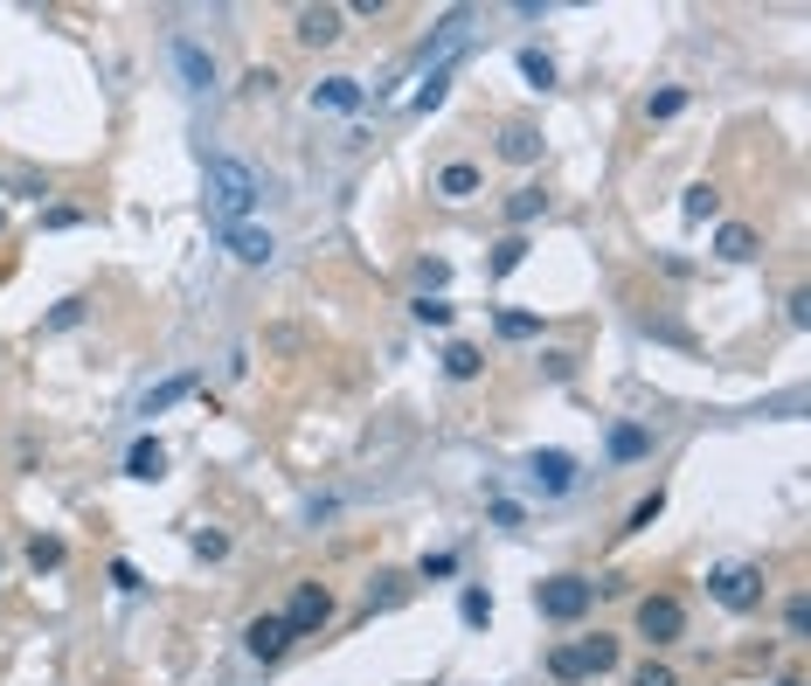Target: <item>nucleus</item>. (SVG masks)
<instances>
[{"label": "nucleus", "instance_id": "obj_1", "mask_svg": "<svg viewBox=\"0 0 811 686\" xmlns=\"http://www.w3.org/2000/svg\"><path fill=\"white\" fill-rule=\"evenodd\" d=\"M257 194H264V181H257L250 160H236V153H209V209H215V229L244 223V215L257 209Z\"/></svg>", "mask_w": 811, "mask_h": 686}, {"label": "nucleus", "instance_id": "obj_2", "mask_svg": "<svg viewBox=\"0 0 811 686\" xmlns=\"http://www.w3.org/2000/svg\"><path fill=\"white\" fill-rule=\"evenodd\" d=\"M589 604H597V583H589V575H548V583H534V610L548 625H583Z\"/></svg>", "mask_w": 811, "mask_h": 686}, {"label": "nucleus", "instance_id": "obj_3", "mask_svg": "<svg viewBox=\"0 0 811 686\" xmlns=\"http://www.w3.org/2000/svg\"><path fill=\"white\" fill-rule=\"evenodd\" d=\"M708 596H714L721 610H756L763 604V569L756 562H721L708 575Z\"/></svg>", "mask_w": 811, "mask_h": 686}, {"label": "nucleus", "instance_id": "obj_4", "mask_svg": "<svg viewBox=\"0 0 811 686\" xmlns=\"http://www.w3.org/2000/svg\"><path fill=\"white\" fill-rule=\"evenodd\" d=\"M639 638L645 645H679V638H687V604H679V596H639Z\"/></svg>", "mask_w": 811, "mask_h": 686}, {"label": "nucleus", "instance_id": "obj_5", "mask_svg": "<svg viewBox=\"0 0 811 686\" xmlns=\"http://www.w3.org/2000/svg\"><path fill=\"white\" fill-rule=\"evenodd\" d=\"M278 617H284L292 638H313V631H326V617H334V596H326V583H299L292 604H284Z\"/></svg>", "mask_w": 811, "mask_h": 686}, {"label": "nucleus", "instance_id": "obj_6", "mask_svg": "<svg viewBox=\"0 0 811 686\" xmlns=\"http://www.w3.org/2000/svg\"><path fill=\"white\" fill-rule=\"evenodd\" d=\"M284 645H292V631H284L278 610H264V617H250V625H244V652L264 659V666H271V659H284Z\"/></svg>", "mask_w": 811, "mask_h": 686}, {"label": "nucleus", "instance_id": "obj_7", "mask_svg": "<svg viewBox=\"0 0 811 686\" xmlns=\"http://www.w3.org/2000/svg\"><path fill=\"white\" fill-rule=\"evenodd\" d=\"M340 29H347V8H299V21H292V35L305 42V49H326V42H340Z\"/></svg>", "mask_w": 811, "mask_h": 686}, {"label": "nucleus", "instance_id": "obj_8", "mask_svg": "<svg viewBox=\"0 0 811 686\" xmlns=\"http://www.w3.org/2000/svg\"><path fill=\"white\" fill-rule=\"evenodd\" d=\"M173 70H181V83H188V91H209V83H215V56L202 49V42L173 35Z\"/></svg>", "mask_w": 811, "mask_h": 686}, {"label": "nucleus", "instance_id": "obj_9", "mask_svg": "<svg viewBox=\"0 0 811 686\" xmlns=\"http://www.w3.org/2000/svg\"><path fill=\"white\" fill-rule=\"evenodd\" d=\"M478 188H486V173H478L472 160H451V167H437V181H430V194H437V202H472Z\"/></svg>", "mask_w": 811, "mask_h": 686}, {"label": "nucleus", "instance_id": "obj_10", "mask_svg": "<svg viewBox=\"0 0 811 686\" xmlns=\"http://www.w3.org/2000/svg\"><path fill=\"white\" fill-rule=\"evenodd\" d=\"M528 479L541 485V493H568V485H576V458H568V451H534Z\"/></svg>", "mask_w": 811, "mask_h": 686}, {"label": "nucleus", "instance_id": "obj_11", "mask_svg": "<svg viewBox=\"0 0 811 686\" xmlns=\"http://www.w3.org/2000/svg\"><path fill=\"white\" fill-rule=\"evenodd\" d=\"M223 243H229V257H236V263H271V250H278L271 229H250V223H229V229H223Z\"/></svg>", "mask_w": 811, "mask_h": 686}, {"label": "nucleus", "instance_id": "obj_12", "mask_svg": "<svg viewBox=\"0 0 811 686\" xmlns=\"http://www.w3.org/2000/svg\"><path fill=\"white\" fill-rule=\"evenodd\" d=\"M499 160L534 167L541 160V125H507V132H499Z\"/></svg>", "mask_w": 811, "mask_h": 686}, {"label": "nucleus", "instance_id": "obj_13", "mask_svg": "<svg viewBox=\"0 0 811 686\" xmlns=\"http://www.w3.org/2000/svg\"><path fill=\"white\" fill-rule=\"evenodd\" d=\"M167 472V451H160V437H139L133 451H125V479H139V485H153Z\"/></svg>", "mask_w": 811, "mask_h": 686}, {"label": "nucleus", "instance_id": "obj_14", "mask_svg": "<svg viewBox=\"0 0 811 686\" xmlns=\"http://www.w3.org/2000/svg\"><path fill=\"white\" fill-rule=\"evenodd\" d=\"M714 257H721V263H750V257H756V229H750V223H721V229H714Z\"/></svg>", "mask_w": 811, "mask_h": 686}, {"label": "nucleus", "instance_id": "obj_15", "mask_svg": "<svg viewBox=\"0 0 811 686\" xmlns=\"http://www.w3.org/2000/svg\"><path fill=\"white\" fill-rule=\"evenodd\" d=\"M576 652H583V673H589V679H604L610 666H618V638H610V631H597V638H576Z\"/></svg>", "mask_w": 811, "mask_h": 686}, {"label": "nucleus", "instance_id": "obj_16", "mask_svg": "<svg viewBox=\"0 0 811 686\" xmlns=\"http://www.w3.org/2000/svg\"><path fill=\"white\" fill-rule=\"evenodd\" d=\"M313 104H319V112H354V104H361V83H354V77H326L319 91H313Z\"/></svg>", "mask_w": 811, "mask_h": 686}, {"label": "nucleus", "instance_id": "obj_17", "mask_svg": "<svg viewBox=\"0 0 811 686\" xmlns=\"http://www.w3.org/2000/svg\"><path fill=\"white\" fill-rule=\"evenodd\" d=\"M478 368H486V353H478L472 340H451L444 347V374H451V382H478Z\"/></svg>", "mask_w": 811, "mask_h": 686}, {"label": "nucleus", "instance_id": "obj_18", "mask_svg": "<svg viewBox=\"0 0 811 686\" xmlns=\"http://www.w3.org/2000/svg\"><path fill=\"white\" fill-rule=\"evenodd\" d=\"M645 451H652V430L645 424H618V430H610V458H618V464L645 458Z\"/></svg>", "mask_w": 811, "mask_h": 686}, {"label": "nucleus", "instance_id": "obj_19", "mask_svg": "<svg viewBox=\"0 0 811 686\" xmlns=\"http://www.w3.org/2000/svg\"><path fill=\"white\" fill-rule=\"evenodd\" d=\"M714 209H721V188L714 181H694L687 194H679V215H687V223H708Z\"/></svg>", "mask_w": 811, "mask_h": 686}, {"label": "nucleus", "instance_id": "obj_20", "mask_svg": "<svg viewBox=\"0 0 811 686\" xmlns=\"http://www.w3.org/2000/svg\"><path fill=\"white\" fill-rule=\"evenodd\" d=\"M181 395H194V374H173V382H160V389H146V403H139V416H160V409H173Z\"/></svg>", "mask_w": 811, "mask_h": 686}, {"label": "nucleus", "instance_id": "obj_21", "mask_svg": "<svg viewBox=\"0 0 811 686\" xmlns=\"http://www.w3.org/2000/svg\"><path fill=\"white\" fill-rule=\"evenodd\" d=\"M541 209H548V194H541V188H514V194H507V223H514V236L528 229Z\"/></svg>", "mask_w": 811, "mask_h": 686}, {"label": "nucleus", "instance_id": "obj_22", "mask_svg": "<svg viewBox=\"0 0 811 686\" xmlns=\"http://www.w3.org/2000/svg\"><path fill=\"white\" fill-rule=\"evenodd\" d=\"M396 604H409V583H403V575H375V583H368V617L396 610Z\"/></svg>", "mask_w": 811, "mask_h": 686}, {"label": "nucleus", "instance_id": "obj_23", "mask_svg": "<svg viewBox=\"0 0 811 686\" xmlns=\"http://www.w3.org/2000/svg\"><path fill=\"white\" fill-rule=\"evenodd\" d=\"M520 263H528V236H499L493 243V278H514Z\"/></svg>", "mask_w": 811, "mask_h": 686}, {"label": "nucleus", "instance_id": "obj_24", "mask_svg": "<svg viewBox=\"0 0 811 686\" xmlns=\"http://www.w3.org/2000/svg\"><path fill=\"white\" fill-rule=\"evenodd\" d=\"M548 673H555L562 686H576V679H589V673H583V652H576V645H555V652H548Z\"/></svg>", "mask_w": 811, "mask_h": 686}, {"label": "nucleus", "instance_id": "obj_25", "mask_svg": "<svg viewBox=\"0 0 811 686\" xmlns=\"http://www.w3.org/2000/svg\"><path fill=\"white\" fill-rule=\"evenodd\" d=\"M63 555H70V548H63L56 535H35V541H29V569H35V575H42V569H63Z\"/></svg>", "mask_w": 811, "mask_h": 686}, {"label": "nucleus", "instance_id": "obj_26", "mask_svg": "<svg viewBox=\"0 0 811 686\" xmlns=\"http://www.w3.org/2000/svg\"><path fill=\"white\" fill-rule=\"evenodd\" d=\"M520 77H528L534 91H555V63H548L541 49H520Z\"/></svg>", "mask_w": 811, "mask_h": 686}, {"label": "nucleus", "instance_id": "obj_27", "mask_svg": "<svg viewBox=\"0 0 811 686\" xmlns=\"http://www.w3.org/2000/svg\"><path fill=\"white\" fill-rule=\"evenodd\" d=\"M660 514H666V493H645L639 506H631V520H624V535H645V527H652V520H660Z\"/></svg>", "mask_w": 811, "mask_h": 686}, {"label": "nucleus", "instance_id": "obj_28", "mask_svg": "<svg viewBox=\"0 0 811 686\" xmlns=\"http://www.w3.org/2000/svg\"><path fill=\"white\" fill-rule=\"evenodd\" d=\"M679 112H687V91H652V104H645L652 125H666V119H679Z\"/></svg>", "mask_w": 811, "mask_h": 686}, {"label": "nucleus", "instance_id": "obj_29", "mask_svg": "<svg viewBox=\"0 0 811 686\" xmlns=\"http://www.w3.org/2000/svg\"><path fill=\"white\" fill-rule=\"evenodd\" d=\"M493 326H499V340H534V334H541V319H534V313H499Z\"/></svg>", "mask_w": 811, "mask_h": 686}, {"label": "nucleus", "instance_id": "obj_30", "mask_svg": "<svg viewBox=\"0 0 811 686\" xmlns=\"http://www.w3.org/2000/svg\"><path fill=\"white\" fill-rule=\"evenodd\" d=\"M444 91H451V63H437L430 70V83L416 91V112H430V104H444Z\"/></svg>", "mask_w": 811, "mask_h": 686}, {"label": "nucleus", "instance_id": "obj_31", "mask_svg": "<svg viewBox=\"0 0 811 686\" xmlns=\"http://www.w3.org/2000/svg\"><path fill=\"white\" fill-rule=\"evenodd\" d=\"M409 319H416V326H451V305L424 292V299H416V305H409Z\"/></svg>", "mask_w": 811, "mask_h": 686}, {"label": "nucleus", "instance_id": "obj_32", "mask_svg": "<svg viewBox=\"0 0 811 686\" xmlns=\"http://www.w3.org/2000/svg\"><path fill=\"white\" fill-rule=\"evenodd\" d=\"M416 575H424V583H444V575H458V555H451V548H437V555L416 562Z\"/></svg>", "mask_w": 811, "mask_h": 686}, {"label": "nucleus", "instance_id": "obj_33", "mask_svg": "<svg viewBox=\"0 0 811 686\" xmlns=\"http://www.w3.org/2000/svg\"><path fill=\"white\" fill-rule=\"evenodd\" d=\"M784 631H791V638H811V596H791V604H784Z\"/></svg>", "mask_w": 811, "mask_h": 686}, {"label": "nucleus", "instance_id": "obj_34", "mask_svg": "<svg viewBox=\"0 0 811 686\" xmlns=\"http://www.w3.org/2000/svg\"><path fill=\"white\" fill-rule=\"evenodd\" d=\"M416 278H424V292L437 299V292L451 284V263H444V257H424V263H416Z\"/></svg>", "mask_w": 811, "mask_h": 686}, {"label": "nucleus", "instance_id": "obj_35", "mask_svg": "<svg viewBox=\"0 0 811 686\" xmlns=\"http://www.w3.org/2000/svg\"><path fill=\"white\" fill-rule=\"evenodd\" d=\"M42 326H49V334H70V326H83V299H63V305H56V313L42 319Z\"/></svg>", "mask_w": 811, "mask_h": 686}, {"label": "nucleus", "instance_id": "obj_36", "mask_svg": "<svg viewBox=\"0 0 811 686\" xmlns=\"http://www.w3.org/2000/svg\"><path fill=\"white\" fill-rule=\"evenodd\" d=\"M458 610H465V625H493V596L486 589H465V604H458Z\"/></svg>", "mask_w": 811, "mask_h": 686}, {"label": "nucleus", "instance_id": "obj_37", "mask_svg": "<svg viewBox=\"0 0 811 686\" xmlns=\"http://www.w3.org/2000/svg\"><path fill=\"white\" fill-rule=\"evenodd\" d=\"M631 686H679V673H673V666H660V659H645V666L631 673Z\"/></svg>", "mask_w": 811, "mask_h": 686}, {"label": "nucleus", "instance_id": "obj_38", "mask_svg": "<svg viewBox=\"0 0 811 686\" xmlns=\"http://www.w3.org/2000/svg\"><path fill=\"white\" fill-rule=\"evenodd\" d=\"M194 555H202V562H223V555H229V541H223V535H209V527H202V535H194Z\"/></svg>", "mask_w": 811, "mask_h": 686}, {"label": "nucleus", "instance_id": "obj_39", "mask_svg": "<svg viewBox=\"0 0 811 686\" xmlns=\"http://www.w3.org/2000/svg\"><path fill=\"white\" fill-rule=\"evenodd\" d=\"M112 589H125V596H139L146 583H139V569H133V562H112Z\"/></svg>", "mask_w": 811, "mask_h": 686}, {"label": "nucleus", "instance_id": "obj_40", "mask_svg": "<svg viewBox=\"0 0 811 686\" xmlns=\"http://www.w3.org/2000/svg\"><path fill=\"white\" fill-rule=\"evenodd\" d=\"M548 361V382H568V374H576V361H568V353H541Z\"/></svg>", "mask_w": 811, "mask_h": 686}, {"label": "nucleus", "instance_id": "obj_41", "mask_svg": "<svg viewBox=\"0 0 811 686\" xmlns=\"http://www.w3.org/2000/svg\"><path fill=\"white\" fill-rule=\"evenodd\" d=\"M777 686H804V679H798V673H784V679H777Z\"/></svg>", "mask_w": 811, "mask_h": 686}]
</instances>
